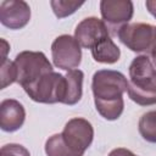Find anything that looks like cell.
Returning <instances> with one entry per match:
<instances>
[{
	"label": "cell",
	"instance_id": "3",
	"mask_svg": "<svg viewBox=\"0 0 156 156\" xmlns=\"http://www.w3.org/2000/svg\"><path fill=\"white\" fill-rule=\"evenodd\" d=\"M15 65L18 73L17 83L22 88L35 83L44 74L54 71L52 65L41 51H22L17 54L15 58Z\"/></svg>",
	"mask_w": 156,
	"mask_h": 156
},
{
	"label": "cell",
	"instance_id": "8",
	"mask_svg": "<svg viewBox=\"0 0 156 156\" xmlns=\"http://www.w3.org/2000/svg\"><path fill=\"white\" fill-rule=\"evenodd\" d=\"M100 12L102 21L107 23V28L118 32L132 20L134 6L130 0H101Z\"/></svg>",
	"mask_w": 156,
	"mask_h": 156
},
{
	"label": "cell",
	"instance_id": "15",
	"mask_svg": "<svg viewBox=\"0 0 156 156\" xmlns=\"http://www.w3.org/2000/svg\"><path fill=\"white\" fill-rule=\"evenodd\" d=\"M45 154L48 156H80L73 152L63 141L61 133L51 135L45 143Z\"/></svg>",
	"mask_w": 156,
	"mask_h": 156
},
{
	"label": "cell",
	"instance_id": "7",
	"mask_svg": "<svg viewBox=\"0 0 156 156\" xmlns=\"http://www.w3.org/2000/svg\"><path fill=\"white\" fill-rule=\"evenodd\" d=\"M61 135L66 145L73 152L83 156L93 143L94 128L88 119L76 117L66 123Z\"/></svg>",
	"mask_w": 156,
	"mask_h": 156
},
{
	"label": "cell",
	"instance_id": "22",
	"mask_svg": "<svg viewBox=\"0 0 156 156\" xmlns=\"http://www.w3.org/2000/svg\"><path fill=\"white\" fill-rule=\"evenodd\" d=\"M150 56H151V63H152V66H154V69H155V73H156V46H155V49L151 51V54H150Z\"/></svg>",
	"mask_w": 156,
	"mask_h": 156
},
{
	"label": "cell",
	"instance_id": "20",
	"mask_svg": "<svg viewBox=\"0 0 156 156\" xmlns=\"http://www.w3.org/2000/svg\"><path fill=\"white\" fill-rule=\"evenodd\" d=\"M0 41H1V54H2V56H1V62H2V61H5V60H7V58H6V55H7L9 50H10V45H9V43H7L5 39H1Z\"/></svg>",
	"mask_w": 156,
	"mask_h": 156
},
{
	"label": "cell",
	"instance_id": "21",
	"mask_svg": "<svg viewBox=\"0 0 156 156\" xmlns=\"http://www.w3.org/2000/svg\"><path fill=\"white\" fill-rule=\"evenodd\" d=\"M145 5H146L147 11L156 18V0H147L145 2Z\"/></svg>",
	"mask_w": 156,
	"mask_h": 156
},
{
	"label": "cell",
	"instance_id": "14",
	"mask_svg": "<svg viewBox=\"0 0 156 156\" xmlns=\"http://www.w3.org/2000/svg\"><path fill=\"white\" fill-rule=\"evenodd\" d=\"M138 129L144 140L156 143V110L149 111L140 117Z\"/></svg>",
	"mask_w": 156,
	"mask_h": 156
},
{
	"label": "cell",
	"instance_id": "11",
	"mask_svg": "<svg viewBox=\"0 0 156 156\" xmlns=\"http://www.w3.org/2000/svg\"><path fill=\"white\" fill-rule=\"evenodd\" d=\"M26 119V110L23 105L15 99L2 100L0 104V128L4 132L18 130Z\"/></svg>",
	"mask_w": 156,
	"mask_h": 156
},
{
	"label": "cell",
	"instance_id": "16",
	"mask_svg": "<svg viewBox=\"0 0 156 156\" xmlns=\"http://www.w3.org/2000/svg\"><path fill=\"white\" fill-rule=\"evenodd\" d=\"M84 2L83 1H71V0H52L50 5L57 18H65L74 13Z\"/></svg>",
	"mask_w": 156,
	"mask_h": 156
},
{
	"label": "cell",
	"instance_id": "6",
	"mask_svg": "<svg viewBox=\"0 0 156 156\" xmlns=\"http://www.w3.org/2000/svg\"><path fill=\"white\" fill-rule=\"evenodd\" d=\"M82 46L74 37L68 34L58 35L51 44L52 62L57 68L65 71L76 69L82 61Z\"/></svg>",
	"mask_w": 156,
	"mask_h": 156
},
{
	"label": "cell",
	"instance_id": "5",
	"mask_svg": "<svg viewBox=\"0 0 156 156\" xmlns=\"http://www.w3.org/2000/svg\"><path fill=\"white\" fill-rule=\"evenodd\" d=\"M117 37L129 50L151 54L156 46V26L149 23H128L117 32Z\"/></svg>",
	"mask_w": 156,
	"mask_h": 156
},
{
	"label": "cell",
	"instance_id": "9",
	"mask_svg": "<svg viewBox=\"0 0 156 156\" xmlns=\"http://www.w3.org/2000/svg\"><path fill=\"white\" fill-rule=\"evenodd\" d=\"M74 38L82 48L91 50L100 41L110 38V33L102 20L98 17H87L76 27Z\"/></svg>",
	"mask_w": 156,
	"mask_h": 156
},
{
	"label": "cell",
	"instance_id": "2",
	"mask_svg": "<svg viewBox=\"0 0 156 156\" xmlns=\"http://www.w3.org/2000/svg\"><path fill=\"white\" fill-rule=\"evenodd\" d=\"M128 96L140 106L156 104V73L146 55L136 56L129 65Z\"/></svg>",
	"mask_w": 156,
	"mask_h": 156
},
{
	"label": "cell",
	"instance_id": "10",
	"mask_svg": "<svg viewBox=\"0 0 156 156\" xmlns=\"http://www.w3.org/2000/svg\"><path fill=\"white\" fill-rule=\"evenodd\" d=\"M30 20V7L23 0H4L0 4V22L10 29H21Z\"/></svg>",
	"mask_w": 156,
	"mask_h": 156
},
{
	"label": "cell",
	"instance_id": "18",
	"mask_svg": "<svg viewBox=\"0 0 156 156\" xmlns=\"http://www.w3.org/2000/svg\"><path fill=\"white\" fill-rule=\"evenodd\" d=\"M0 156H30L29 151L20 144H6L0 149Z\"/></svg>",
	"mask_w": 156,
	"mask_h": 156
},
{
	"label": "cell",
	"instance_id": "17",
	"mask_svg": "<svg viewBox=\"0 0 156 156\" xmlns=\"http://www.w3.org/2000/svg\"><path fill=\"white\" fill-rule=\"evenodd\" d=\"M17 67L15 65V61L5 60L0 65V89H5L7 85H11L12 83L17 82Z\"/></svg>",
	"mask_w": 156,
	"mask_h": 156
},
{
	"label": "cell",
	"instance_id": "1",
	"mask_svg": "<svg viewBox=\"0 0 156 156\" xmlns=\"http://www.w3.org/2000/svg\"><path fill=\"white\" fill-rule=\"evenodd\" d=\"M91 90L96 111L107 121L121 117L124 101L123 94L128 90L126 76L113 69H100L93 76Z\"/></svg>",
	"mask_w": 156,
	"mask_h": 156
},
{
	"label": "cell",
	"instance_id": "4",
	"mask_svg": "<svg viewBox=\"0 0 156 156\" xmlns=\"http://www.w3.org/2000/svg\"><path fill=\"white\" fill-rule=\"evenodd\" d=\"M27 95L35 102L56 104L63 102L66 93V78L57 72L44 74L35 83L23 88Z\"/></svg>",
	"mask_w": 156,
	"mask_h": 156
},
{
	"label": "cell",
	"instance_id": "12",
	"mask_svg": "<svg viewBox=\"0 0 156 156\" xmlns=\"http://www.w3.org/2000/svg\"><path fill=\"white\" fill-rule=\"evenodd\" d=\"M66 78V93L63 102L65 105H76L80 101L83 95V78L84 73L80 69H72L65 74Z\"/></svg>",
	"mask_w": 156,
	"mask_h": 156
},
{
	"label": "cell",
	"instance_id": "13",
	"mask_svg": "<svg viewBox=\"0 0 156 156\" xmlns=\"http://www.w3.org/2000/svg\"><path fill=\"white\" fill-rule=\"evenodd\" d=\"M91 55L96 62L112 65L119 60L121 50L111 38H106L91 49Z\"/></svg>",
	"mask_w": 156,
	"mask_h": 156
},
{
	"label": "cell",
	"instance_id": "19",
	"mask_svg": "<svg viewBox=\"0 0 156 156\" xmlns=\"http://www.w3.org/2000/svg\"><path fill=\"white\" fill-rule=\"evenodd\" d=\"M108 156H136L134 152H132L130 150L128 149H124V147H117V149H113Z\"/></svg>",
	"mask_w": 156,
	"mask_h": 156
}]
</instances>
